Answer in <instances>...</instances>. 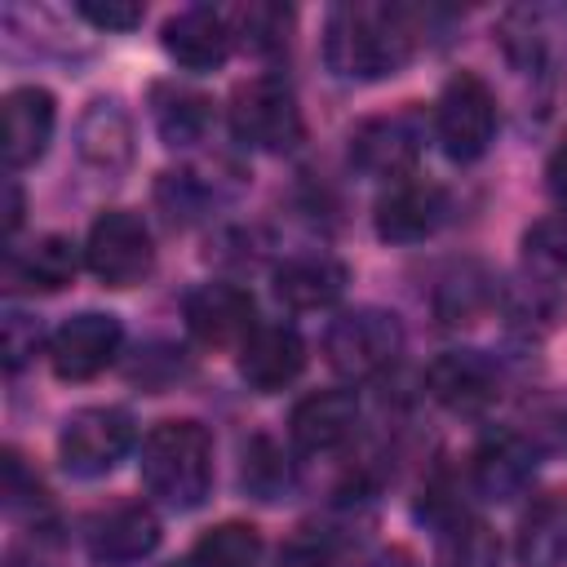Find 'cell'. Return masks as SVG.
<instances>
[{"label":"cell","mask_w":567,"mask_h":567,"mask_svg":"<svg viewBox=\"0 0 567 567\" xmlns=\"http://www.w3.org/2000/svg\"><path fill=\"white\" fill-rule=\"evenodd\" d=\"M416 9L408 4H372V0H350L328 13L323 27V62L341 80H385L399 75L412 53H416Z\"/></svg>","instance_id":"obj_1"},{"label":"cell","mask_w":567,"mask_h":567,"mask_svg":"<svg viewBox=\"0 0 567 567\" xmlns=\"http://www.w3.org/2000/svg\"><path fill=\"white\" fill-rule=\"evenodd\" d=\"M137 470L146 492L164 509H177V514L199 509L213 492V434L190 416L159 421L142 439Z\"/></svg>","instance_id":"obj_2"},{"label":"cell","mask_w":567,"mask_h":567,"mask_svg":"<svg viewBox=\"0 0 567 567\" xmlns=\"http://www.w3.org/2000/svg\"><path fill=\"white\" fill-rule=\"evenodd\" d=\"M226 115H230L235 142H244L248 151L284 155L306 142V115L297 106L292 84L279 75H252V80L235 84Z\"/></svg>","instance_id":"obj_3"},{"label":"cell","mask_w":567,"mask_h":567,"mask_svg":"<svg viewBox=\"0 0 567 567\" xmlns=\"http://www.w3.org/2000/svg\"><path fill=\"white\" fill-rule=\"evenodd\" d=\"M323 354L328 368L341 381H372L381 372H390L403 354V323L399 315L381 310V306H359L346 310L328 323L323 332Z\"/></svg>","instance_id":"obj_4"},{"label":"cell","mask_w":567,"mask_h":567,"mask_svg":"<svg viewBox=\"0 0 567 567\" xmlns=\"http://www.w3.org/2000/svg\"><path fill=\"white\" fill-rule=\"evenodd\" d=\"M434 137L447 159L474 164L496 137V97L474 71H456L434 102Z\"/></svg>","instance_id":"obj_5"},{"label":"cell","mask_w":567,"mask_h":567,"mask_svg":"<svg viewBox=\"0 0 567 567\" xmlns=\"http://www.w3.org/2000/svg\"><path fill=\"white\" fill-rule=\"evenodd\" d=\"M137 439V425L124 408H111V403H93V408H75L66 421H62V434H58V456H62V470L75 474V478H102L111 474L128 447Z\"/></svg>","instance_id":"obj_6"},{"label":"cell","mask_w":567,"mask_h":567,"mask_svg":"<svg viewBox=\"0 0 567 567\" xmlns=\"http://www.w3.org/2000/svg\"><path fill=\"white\" fill-rule=\"evenodd\" d=\"M84 266L106 288H133L155 270V239L151 226L133 208H106L84 239Z\"/></svg>","instance_id":"obj_7"},{"label":"cell","mask_w":567,"mask_h":567,"mask_svg":"<svg viewBox=\"0 0 567 567\" xmlns=\"http://www.w3.org/2000/svg\"><path fill=\"white\" fill-rule=\"evenodd\" d=\"M421 151H425V124L416 111L368 115L350 133V164L368 177H381V182L412 177Z\"/></svg>","instance_id":"obj_8"},{"label":"cell","mask_w":567,"mask_h":567,"mask_svg":"<svg viewBox=\"0 0 567 567\" xmlns=\"http://www.w3.org/2000/svg\"><path fill=\"white\" fill-rule=\"evenodd\" d=\"M124 323L106 310H80L62 319L49 337V368L62 381H93L120 359Z\"/></svg>","instance_id":"obj_9"},{"label":"cell","mask_w":567,"mask_h":567,"mask_svg":"<svg viewBox=\"0 0 567 567\" xmlns=\"http://www.w3.org/2000/svg\"><path fill=\"white\" fill-rule=\"evenodd\" d=\"M159 518L151 505L142 501H115L106 509H97L84 523V554L97 567H133L142 558L155 554L159 545Z\"/></svg>","instance_id":"obj_10"},{"label":"cell","mask_w":567,"mask_h":567,"mask_svg":"<svg viewBox=\"0 0 567 567\" xmlns=\"http://www.w3.org/2000/svg\"><path fill=\"white\" fill-rule=\"evenodd\" d=\"M182 319L199 346L221 350V346H244V337L257 328V306H252L248 288H239L230 279H208L186 292Z\"/></svg>","instance_id":"obj_11"},{"label":"cell","mask_w":567,"mask_h":567,"mask_svg":"<svg viewBox=\"0 0 567 567\" xmlns=\"http://www.w3.org/2000/svg\"><path fill=\"white\" fill-rule=\"evenodd\" d=\"M443 217H447V195L425 177L385 182V190L372 204V226L385 244H421L443 226Z\"/></svg>","instance_id":"obj_12"},{"label":"cell","mask_w":567,"mask_h":567,"mask_svg":"<svg viewBox=\"0 0 567 567\" xmlns=\"http://www.w3.org/2000/svg\"><path fill=\"white\" fill-rule=\"evenodd\" d=\"M425 390L447 412L474 416L501 394V368L483 350H443L425 368Z\"/></svg>","instance_id":"obj_13"},{"label":"cell","mask_w":567,"mask_h":567,"mask_svg":"<svg viewBox=\"0 0 567 567\" xmlns=\"http://www.w3.org/2000/svg\"><path fill=\"white\" fill-rule=\"evenodd\" d=\"M159 44H164V53L182 71H217L230 58L235 35H230V22H226L221 9L186 4V9H177V13L164 18Z\"/></svg>","instance_id":"obj_14"},{"label":"cell","mask_w":567,"mask_h":567,"mask_svg":"<svg viewBox=\"0 0 567 567\" xmlns=\"http://www.w3.org/2000/svg\"><path fill=\"white\" fill-rule=\"evenodd\" d=\"M306 368V341L292 323L275 319V323H257L244 346H239V377L248 381V390L257 394H279L288 390Z\"/></svg>","instance_id":"obj_15"},{"label":"cell","mask_w":567,"mask_h":567,"mask_svg":"<svg viewBox=\"0 0 567 567\" xmlns=\"http://www.w3.org/2000/svg\"><path fill=\"white\" fill-rule=\"evenodd\" d=\"M536 443L518 430H501V434H487L474 456H470V483L478 496L487 501H514L532 487L536 478Z\"/></svg>","instance_id":"obj_16"},{"label":"cell","mask_w":567,"mask_h":567,"mask_svg":"<svg viewBox=\"0 0 567 567\" xmlns=\"http://www.w3.org/2000/svg\"><path fill=\"white\" fill-rule=\"evenodd\" d=\"M75 155L97 177H120L133 164V120L120 97H93L75 124Z\"/></svg>","instance_id":"obj_17"},{"label":"cell","mask_w":567,"mask_h":567,"mask_svg":"<svg viewBox=\"0 0 567 567\" xmlns=\"http://www.w3.org/2000/svg\"><path fill=\"white\" fill-rule=\"evenodd\" d=\"M58 128V102L40 84H18L4 93V168L18 173L35 164Z\"/></svg>","instance_id":"obj_18"},{"label":"cell","mask_w":567,"mask_h":567,"mask_svg":"<svg viewBox=\"0 0 567 567\" xmlns=\"http://www.w3.org/2000/svg\"><path fill=\"white\" fill-rule=\"evenodd\" d=\"M359 430V399L354 390H315L306 399H297L292 416H288V434L301 452L323 456L337 452L354 439Z\"/></svg>","instance_id":"obj_19"},{"label":"cell","mask_w":567,"mask_h":567,"mask_svg":"<svg viewBox=\"0 0 567 567\" xmlns=\"http://www.w3.org/2000/svg\"><path fill=\"white\" fill-rule=\"evenodd\" d=\"M270 284L288 310H328L341 301L350 270L332 252H297V257H284L275 266Z\"/></svg>","instance_id":"obj_20"},{"label":"cell","mask_w":567,"mask_h":567,"mask_svg":"<svg viewBox=\"0 0 567 567\" xmlns=\"http://www.w3.org/2000/svg\"><path fill=\"white\" fill-rule=\"evenodd\" d=\"M518 567H567V487L540 492L518 518Z\"/></svg>","instance_id":"obj_21"},{"label":"cell","mask_w":567,"mask_h":567,"mask_svg":"<svg viewBox=\"0 0 567 567\" xmlns=\"http://www.w3.org/2000/svg\"><path fill=\"white\" fill-rule=\"evenodd\" d=\"M80 252L84 248H75L66 235H40L27 248H9L4 279L9 288H22V292H58L75 279Z\"/></svg>","instance_id":"obj_22"},{"label":"cell","mask_w":567,"mask_h":567,"mask_svg":"<svg viewBox=\"0 0 567 567\" xmlns=\"http://www.w3.org/2000/svg\"><path fill=\"white\" fill-rule=\"evenodd\" d=\"M151 124L164 146H195L213 128V97L190 84L159 80L151 84Z\"/></svg>","instance_id":"obj_23"},{"label":"cell","mask_w":567,"mask_h":567,"mask_svg":"<svg viewBox=\"0 0 567 567\" xmlns=\"http://www.w3.org/2000/svg\"><path fill=\"white\" fill-rule=\"evenodd\" d=\"M496 306H505L509 323H518L527 332H549V328L567 323V297L558 292V284L549 275H532L523 284L501 288Z\"/></svg>","instance_id":"obj_24"},{"label":"cell","mask_w":567,"mask_h":567,"mask_svg":"<svg viewBox=\"0 0 567 567\" xmlns=\"http://www.w3.org/2000/svg\"><path fill=\"white\" fill-rule=\"evenodd\" d=\"M226 22H230L235 44L244 53H257V58L288 49V35H292V9L275 4V0H248V4L230 9Z\"/></svg>","instance_id":"obj_25"},{"label":"cell","mask_w":567,"mask_h":567,"mask_svg":"<svg viewBox=\"0 0 567 567\" xmlns=\"http://www.w3.org/2000/svg\"><path fill=\"white\" fill-rule=\"evenodd\" d=\"M239 483H244V492L257 496V501H284V496L297 487V470H292L288 452H284L275 439L257 434V439L244 443Z\"/></svg>","instance_id":"obj_26"},{"label":"cell","mask_w":567,"mask_h":567,"mask_svg":"<svg viewBox=\"0 0 567 567\" xmlns=\"http://www.w3.org/2000/svg\"><path fill=\"white\" fill-rule=\"evenodd\" d=\"M257 563H261V532L252 523H217L190 549V567H257Z\"/></svg>","instance_id":"obj_27"},{"label":"cell","mask_w":567,"mask_h":567,"mask_svg":"<svg viewBox=\"0 0 567 567\" xmlns=\"http://www.w3.org/2000/svg\"><path fill=\"white\" fill-rule=\"evenodd\" d=\"M439 567H501V540L483 518L456 514L439 540Z\"/></svg>","instance_id":"obj_28"},{"label":"cell","mask_w":567,"mask_h":567,"mask_svg":"<svg viewBox=\"0 0 567 567\" xmlns=\"http://www.w3.org/2000/svg\"><path fill=\"white\" fill-rule=\"evenodd\" d=\"M213 199H217V186L204 182V173H195V168H168L155 182V204L168 213V221H182V226L204 217Z\"/></svg>","instance_id":"obj_29"},{"label":"cell","mask_w":567,"mask_h":567,"mask_svg":"<svg viewBox=\"0 0 567 567\" xmlns=\"http://www.w3.org/2000/svg\"><path fill=\"white\" fill-rule=\"evenodd\" d=\"M496 297H501V284H492L487 275H478V270L465 266L461 275L443 279V288H439V315H443V323H470Z\"/></svg>","instance_id":"obj_30"},{"label":"cell","mask_w":567,"mask_h":567,"mask_svg":"<svg viewBox=\"0 0 567 567\" xmlns=\"http://www.w3.org/2000/svg\"><path fill=\"white\" fill-rule=\"evenodd\" d=\"M523 257H527V266L536 275H549V279H563L567 275V208L527 226Z\"/></svg>","instance_id":"obj_31"},{"label":"cell","mask_w":567,"mask_h":567,"mask_svg":"<svg viewBox=\"0 0 567 567\" xmlns=\"http://www.w3.org/2000/svg\"><path fill=\"white\" fill-rule=\"evenodd\" d=\"M4 509L9 514H31V527H49L44 483L22 465L18 452H4Z\"/></svg>","instance_id":"obj_32"},{"label":"cell","mask_w":567,"mask_h":567,"mask_svg":"<svg viewBox=\"0 0 567 567\" xmlns=\"http://www.w3.org/2000/svg\"><path fill=\"white\" fill-rule=\"evenodd\" d=\"M0 350H4V372H22L35 350H40V319L27 315V310H4V323H0Z\"/></svg>","instance_id":"obj_33"},{"label":"cell","mask_w":567,"mask_h":567,"mask_svg":"<svg viewBox=\"0 0 567 567\" xmlns=\"http://www.w3.org/2000/svg\"><path fill=\"white\" fill-rule=\"evenodd\" d=\"M75 13L89 27H97V31H133V27H142V13L146 9L133 4V0H80Z\"/></svg>","instance_id":"obj_34"},{"label":"cell","mask_w":567,"mask_h":567,"mask_svg":"<svg viewBox=\"0 0 567 567\" xmlns=\"http://www.w3.org/2000/svg\"><path fill=\"white\" fill-rule=\"evenodd\" d=\"M275 567H332V549L319 536H292L275 554Z\"/></svg>","instance_id":"obj_35"},{"label":"cell","mask_w":567,"mask_h":567,"mask_svg":"<svg viewBox=\"0 0 567 567\" xmlns=\"http://www.w3.org/2000/svg\"><path fill=\"white\" fill-rule=\"evenodd\" d=\"M44 540H49V527H31V540L13 545L4 567H49V554H44Z\"/></svg>","instance_id":"obj_36"},{"label":"cell","mask_w":567,"mask_h":567,"mask_svg":"<svg viewBox=\"0 0 567 567\" xmlns=\"http://www.w3.org/2000/svg\"><path fill=\"white\" fill-rule=\"evenodd\" d=\"M359 567H421V558L412 549H403V545H385V549L368 554Z\"/></svg>","instance_id":"obj_37"},{"label":"cell","mask_w":567,"mask_h":567,"mask_svg":"<svg viewBox=\"0 0 567 567\" xmlns=\"http://www.w3.org/2000/svg\"><path fill=\"white\" fill-rule=\"evenodd\" d=\"M18 226H22V186L18 177H9L4 182V239H13Z\"/></svg>","instance_id":"obj_38"},{"label":"cell","mask_w":567,"mask_h":567,"mask_svg":"<svg viewBox=\"0 0 567 567\" xmlns=\"http://www.w3.org/2000/svg\"><path fill=\"white\" fill-rule=\"evenodd\" d=\"M545 177H549V195L567 208V146H558V151H554V159H549Z\"/></svg>","instance_id":"obj_39"},{"label":"cell","mask_w":567,"mask_h":567,"mask_svg":"<svg viewBox=\"0 0 567 567\" xmlns=\"http://www.w3.org/2000/svg\"><path fill=\"white\" fill-rule=\"evenodd\" d=\"M164 567H190V563H164Z\"/></svg>","instance_id":"obj_40"}]
</instances>
